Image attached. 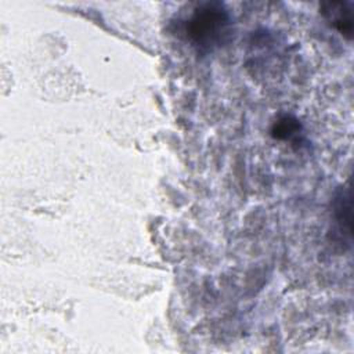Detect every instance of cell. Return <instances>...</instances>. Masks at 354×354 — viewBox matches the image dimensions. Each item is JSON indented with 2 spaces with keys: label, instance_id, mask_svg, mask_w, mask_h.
<instances>
[{
  "label": "cell",
  "instance_id": "obj_1",
  "mask_svg": "<svg viewBox=\"0 0 354 354\" xmlns=\"http://www.w3.org/2000/svg\"><path fill=\"white\" fill-rule=\"evenodd\" d=\"M184 21V32L199 53H210L230 40L231 15L220 1L198 3Z\"/></svg>",
  "mask_w": 354,
  "mask_h": 354
},
{
  "label": "cell",
  "instance_id": "obj_3",
  "mask_svg": "<svg viewBox=\"0 0 354 354\" xmlns=\"http://www.w3.org/2000/svg\"><path fill=\"white\" fill-rule=\"evenodd\" d=\"M333 216L340 234L351 238V199L350 191L340 188L333 199Z\"/></svg>",
  "mask_w": 354,
  "mask_h": 354
},
{
  "label": "cell",
  "instance_id": "obj_4",
  "mask_svg": "<svg viewBox=\"0 0 354 354\" xmlns=\"http://www.w3.org/2000/svg\"><path fill=\"white\" fill-rule=\"evenodd\" d=\"M300 131V123L296 118L285 115L274 122L271 127V136L278 140H290Z\"/></svg>",
  "mask_w": 354,
  "mask_h": 354
},
{
  "label": "cell",
  "instance_id": "obj_2",
  "mask_svg": "<svg viewBox=\"0 0 354 354\" xmlns=\"http://www.w3.org/2000/svg\"><path fill=\"white\" fill-rule=\"evenodd\" d=\"M322 17L342 36L351 40L354 33L353 3L350 1H325L319 7Z\"/></svg>",
  "mask_w": 354,
  "mask_h": 354
}]
</instances>
